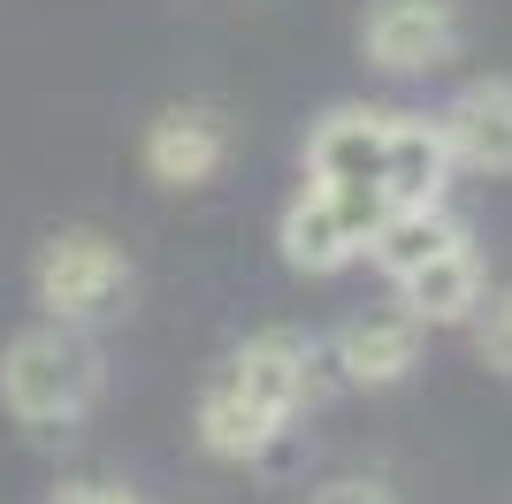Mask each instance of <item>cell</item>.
I'll use <instances>...</instances> for the list:
<instances>
[{"label":"cell","instance_id":"9","mask_svg":"<svg viewBox=\"0 0 512 504\" xmlns=\"http://www.w3.org/2000/svg\"><path fill=\"white\" fill-rule=\"evenodd\" d=\"M276 252H283V260H291L299 275H337V268H352V260H367L360 230L344 222V207H337V199H329L321 184H299L291 199H283Z\"/></svg>","mask_w":512,"mask_h":504},{"label":"cell","instance_id":"2","mask_svg":"<svg viewBox=\"0 0 512 504\" xmlns=\"http://www.w3.org/2000/svg\"><path fill=\"white\" fill-rule=\"evenodd\" d=\"M100 382H107L100 344H92V329H69V321H31L0 352V405L39 436L46 428H77L100 398Z\"/></svg>","mask_w":512,"mask_h":504},{"label":"cell","instance_id":"3","mask_svg":"<svg viewBox=\"0 0 512 504\" xmlns=\"http://www.w3.org/2000/svg\"><path fill=\"white\" fill-rule=\"evenodd\" d=\"M390 107H329L306 130V184H321L360 230V245L390 222Z\"/></svg>","mask_w":512,"mask_h":504},{"label":"cell","instance_id":"8","mask_svg":"<svg viewBox=\"0 0 512 504\" xmlns=\"http://www.w3.org/2000/svg\"><path fill=\"white\" fill-rule=\"evenodd\" d=\"M138 153H146V176L161 191H207L214 176H222V161H230V123L214 115V107H161L146 123V138H138Z\"/></svg>","mask_w":512,"mask_h":504},{"label":"cell","instance_id":"11","mask_svg":"<svg viewBox=\"0 0 512 504\" xmlns=\"http://www.w3.org/2000/svg\"><path fill=\"white\" fill-rule=\"evenodd\" d=\"M451 176H459V168H451V153H444L436 115H398V123H390V214L444 207Z\"/></svg>","mask_w":512,"mask_h":504},{"label":"cell","instance_id":"15","mask_svg":"<svg viewBox=\"0 0 512 504\" xmlns=\"http://www.w3.org/2000/svg\"><path fill=\"white\" fill-rule=\"evenodd\" d=\"M46 504H146V497H130V489H107V482H62Z\"/></svg>","mask_w":512,"mask_h":504},{"label":"cell","instance_id":"4","mask_svg":"<svg viewBox=\"0 0 512 504\" xmlns=\"http://www.w3.org/2000/svg\"><path fill=\"white\" fill-rule=\"evenodd\" d=\"M31 291H39L46 321L100 329V321L130 298V252L107 230H54L39 245V260H31Z\"/></svg>","mask_w":512,"mask_h":504},{"label":"cell","instance_id":"1","mask_svg":"<svg viewBox=\"0 0 512 504\" xmlns=\"http://www.w3.org/2000/svg\"><path fill=\"white\" fill-rule=\"evenodd\" d=\"M329 382H337L329 344H314L299 329L245 336L207 375V390H199V443H207L214 459H260Z\"/></svg>","mask_w":512,"mask_h":504},{"label":"cell","instance_id":"10","mask_svg":"<svg viewBox=\"0 0 512 504\" xmlns=\"http://www.w3.org/2000/svg\"><path fill=\"white\" fill-rule=\"evenodd\" d=\"M390 291H398V306L421 314L428 329H459V321L482 306V291H490V268H482L474 237H459L451 252H436V260H421L413 275H398Z\"/></svg>","mask_w":512,"mask_h":504},{"label":"cell","instance_id":"5","mask_svg":"<svg viewBox=\"0 0 512 504\" xmlns=\"http://www.w3.org/2000/svg\"><path fill=\"white\" fill-rule=\"evenodd\" d=\"M459 0H367L360 8V54L383 77H428L459 54Z\"/></svg>","mask_w":512,"mask_h":504},{"label":"cell","instance_id":"12","mask_svg":"<svg viewBox=\"0 0 512 504\" xmlns=\"http://www.w3.org/2000/svg\"><path fill=\"white\" fill-rule=\"evenodd\" d=\"M459 237H474V230H467V222H459L451 207H406V214H390L383 230L367 237V260H375V268H383L390 283H398V275H413L421 260L451 252Z\"/></svg>","mask_w":512,"mask_h":504},{"label":"cell","instance_id":"7","mask_svg":"<svg viewBox=\"0 0 512 504\" xmlns=\"http://www.w3.org/2000/svg\"><path fill=\"white\" fill-rule=\"evenodd\" d=\"M436 130L459 176H512V77H467L436 107Z\"/></svg>","mask_w":512,"mask_h":504},{"label":"cell","instance_id":"13","mask_svg":"<svg viewBox=\"0 0 512 504\" xmlns=\"http://www.w3.org/2000/svg\"><path fill=\"white\" fill-rule=\"evenodd\" d=\"M467 329H474V359H482L490 375H512V283H490V291H482Z\"/></svg>","mask_w":512,"mask_h":504},{"label":"cell","instance_id":"14","mask_svg":"<svg viewBox=\"0 0 512 504\" xmlns=\"http://www.w3.org/2000/svg\"><path fill=\"white\" fill-rule=\"evenodd\" d=\"M314 504H390L383 482H360V474H344V482H321Z\"/></svg>","mask_w":512,"mask_h":504},{"label":"cell","instance_id":"6","mask_svg":"<svg viewBox=\"0 0 512 504\" xmlns=\"http://www.w3.org/2000/svg\"><path fill=\"white\" fill-rule=\"evenodd\" d=\"M421 336H428V321L406 314L398 298H383V306L344 314L321 344L337 359V382H352V390H390V382H406L413 367H421Z\"/></svg>","mask_w":512,"mask_h":504}]
</instances>
